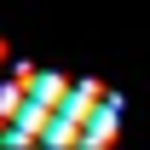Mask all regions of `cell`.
Wrapping results in <instances>:
<instances>
[{
    "label": "cell",
    "mask_w": 150,
    "mask_h": 150,
    "mask_svg": "<svg viewBox=\"0 0 150 150\" xmlns=\"http://www.w3.org/2000/svg\"><path fill=\"white\" fill-rule=\"evenodd\" d=\"M29 75H35V64H18V69H12V81L0 87V121H12V115H18V104H23V87H29Z\"/></svg>",
    "instance_id": "cell-2"
},
{
    "label": "cell",
    "mask_w": 150,
    "mask_h": 150,
    "mask_svg": "<svg viewBox=\"0 0 150 150\" xmlns=\"http://www.w3.org/2000/svg\"><path fill=\"white\" fill-rule=\"evenodd\" d=\"M6 64H12V52H6V40H0V69H6Z\"/></svg>",
    "instance_id": "cell-3"
},
{
    "label": "cell",
    "mask_w": 150,
    "mask_h": 150,
    "mask_svg": "<svg viewBox=\"0 0 150 150\" xmlns=\"http://www.w3.org/2000/svg\"><path fill=\"white\" fill-rule=\"evenodd\" d=\"M115 133H121V98L104 87V98L93 104V115L81 121V139H75V144H81V150H104Z\"/></svg>",
    "instance_id": "cell-1"
}]
</instances>
